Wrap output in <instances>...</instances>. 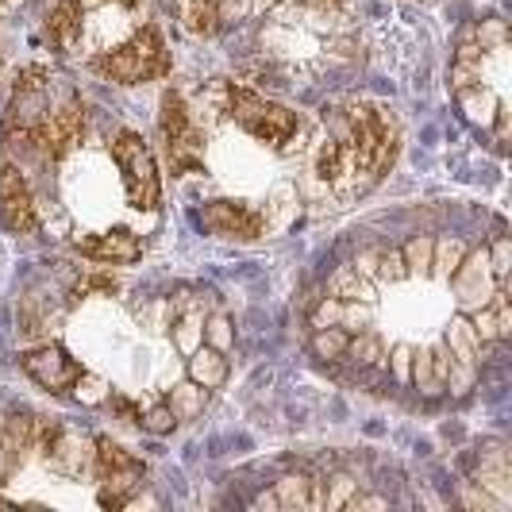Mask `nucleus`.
Masks as SVG:
<instances>
[{"mask_svg":"<svg viewBox=\"0 0 512 512\" xmlns=\"http://www.w3.org/2000/svg\"><path fill=\"white\" fill-rule=\"evenodd\" d=\"M74 251L89 262H101V266H131L143 258V239L128 228L116 231H101V235H77Z\"/></svg>","mask_w":512,"mask_h":512,"instance_id":"4468645a","label":"nucleus"},{"mask_svg":"<svg viewBox=\"0 0 512 512\" xmlns=\"http://www.w3.org/2000/svg\"><path fill=\"white\" fill-rule=\"evenodd\" d=\"M409 362H412L409 347H397L393 351V374H397V382H409Z\"/></svg>","mask_w":512,"mask_h":512,"instance_id":"c85d7f7f","label":"nucleus"},{"mask_svg":"<svg viewBox=\"0 0 512 512\" xmlns=\"http://www.w3.org/2000/svg\"><path fill=\"white\" fill-rule=\"evenodd\" d=\"M231 374V362L224 351H216V347H208V343H201V347H193L189 351V382L201 385V389H220V385L228 382Z\"/></svg>","mask_w":512,"mask_h":512,"instance_id":"f3484780","label":"nucleus"},{"mask_svg":"<svg viewBox=\"0 0 512 512\" xmlns=\"http://www.w3.org/2000/svg\"><path fill=\"white\" fill-rule=\"evenodd\" d=\"M466 251H470V247H466L462 239H436V255H432V274L447 282V278H451V274L459 270V262L466 258Z\"/></svg>","mask_w":512,"mask_h":512,"instance_id":"b1692460","label":"nucleus"},{"mask_svg":"<svg viewBox=\"0 0 512 512\" xmlns=\"http://www.w3.org/2000/svg\"><path fill=\"white\" fill-rule=\"evenodd\" d=\"M0 505H12V501H8V497H0Z\"/></svg>","mask_w":512,"mask_h":512,"instance_id":"2f4dec72","label":"nucleus"},{"mask_svg":"<svg viewBox=\"0 0 512 512\" xmlns=\"http://www.w3.org/2000/svg\"><path fill=\"white\" fill-rule=\"evenodd\" d=\"M116 289H120V282H116L112 274H104V270H85V274H81V278L70 285V293H66V305H81V301H89V297H97V293L112 297Z\"/></svg>","mask_w":512,"mask_h":512,"instance_id":"412c9836","label":"nucleus"},{"mask_svg":"<svg viewBox=\"0 0 512 512\" xmlns=\"http://www.w3.org/2000/svg\"><path fill=\"white\" fill-rule=\"evenodd\" d=\"M158 135H162L166 166L174 178L205 174V135L193 124V112L178 89H166L158 101Z\"/></svg>","mask_w":512,"mask_h":512,"instance_id":"20e7f679","label":"nucleus"},{"mask_svg":"<svg viewBox=\"0 0 512 512\" xmlns=\"http://www.w3.org/2000/svg\"><path fill=\"white\" fill-rule=\"evenodd\" d=\"M0 70H4V58H0Z\"/></svg>","mask_w":512,"mask_h":512,"instance_id":"473e14b6","label":"nucleus"},{"mask_svg":"<svg viewBox=\"0 0 512 512\" xmlns=\"http://www.w3.org/2000/svg\"><path fill=\"white\" fill-rule=\"evenodd\" d=\"M178 424L181 420L174 416V409L162 401V405H154L151 412H143V424H139V428H143V432H151V436H170Z\"/></svg>","mask_w":512,"mask_h":512,"instance_id":"cd10ccee","label":"nucleus"},{"mask_svg":"<svg viewBox=\"0 0 512 512\" xmlns=\"http://www.w3.org/2000/svg\"><path fill=\"white\" fill-rule=\"evenodd\" d=\"M447 285L455 289V297H459V308L462 312H474V308H482L493 297V270H489V251L486 247H470L466 258L459 262V270L447 278Z\"/></svg>","mask_w":512,"mask_h":512,"instance_id":"ddd939ff","label":"nucleus"},{"mask_svg":"<svg viewBox=\"0 0 512 512\" xmlns=\"http://www.w3.org/2000/svg\"><path fill=\"white\" fill-rule=\"evenodd\" d=\"M181 20L193 35H216L224 27V4L220 0H185Z\"/></svg>","mask_w":512,"mask_h":512,"instance_id":"aec40b11","label":"nucleus"},{"mask_svg":"<svg viewBox=\"0 0 512 512\" xmlns=\"http://www.w3.org/2000/svg\"><path fill=\"white\" fill-rule=\"evenodd\" d=\"M405 255V266L416 278H432V255H436V239L432 235H412L409 243L401 247Z\"/></svg>","mask_w":512,"mask_h":512,"instance_id":"4be33fe9","label":"nucleus"},{"mask_svg":"<svg viewBox=\"0 0 512 512\" xmlns=\"http://www.w3.org/2000/svg\"><path fill=\"white\" fill-rule=\"evenodd\" d=\"M197 224L216 235V239H235V243H255L266 231V212L247 201H208L197 216Z\"/></svg>","mask_w":512,"mask_h":512,"instance_id":"9d476101","label":"nucleus"},{"mask_svg":"<svg viewBox=\"0 0 512 512\" xmlns=\"http://www.w3.org/2000/svg\"><path fill=\"white\" fill-rule=\"evenodd\" d=\"M35 432H39V416L27 409H8L0 420V486L12 482V474L27 462L35 451Z\"/></svg>","mask_w":512,"mask_h":512,"instance_id":"f8f14e48","label":"nucleus"},{"mask_svg":"<svg viewBox=\"0 0 512 512\" xmlns=\"http://www.w3.org/2000/svg\"><path fill=\"white\" fill-rule=\"evenodd\" d=\"M205 401H208V389H201V385H193V382L166 393V405L174 409V416H178V420H193L197 412L205 409Z\"/></svg>","mask_w":512,"mask_h":512,"instance_id":"5701e85b","label":"nucleus"},{"mask_svg":"<svg viewBox=\"0 0 512 512\" xmlns=\"http://www.w3.org/2000/svg\"><path fill=\"white\" fill-rule=\"evenodd\" d=\"M20 366L31 382L47 393H70L74 385L85 382V366L62 347V343H39L20 351Z\"/></svg>","mask_w":512,"mask_h":512,"instance_id":"1a4fd4ad","label":"nucleus"},{"mask_svg":"<svg viewBox=\"0 0 512 512\" xmlns=\"http://www.w3.org/2000/svg\"><path fill=\"white\" fill-rule=\"evenodd\" d=\"M89 70L104 81L116 85H143V81H162L174 74V58L162 43V31L154 24L139 27L128 43H120L116 51H104L89 62Z\"/></svg>","mask_w":512,"mask_h":512,"instance_id":"7ed1b4c3","label":"nucleus"},{"mask_svg":"<svg viewBox=\"0 0 512 512\" xmlns=\"http://www.w3.org/2000/svg\"><path fill=\"white\" fill-rule=\"evenodd\" d=\"M85 135V101L77 89H66V97L51 104L43 131H39V158L43 162H62L66 154L74 151Z\"/></svg>","mask_w":512,"mask_h":512,"instance_id":"6e6552de","label":"nucleus"},{"mask_svg":"<svg viewBox=\"0 0 512 512\" xmlns=\"http://www.w3.org/2000/svg\"><path fill=\"white\" fill-rule=\"evenodd\" d=\"M35 447H39V455L51 462L54 470H62V474H77V470L85 466V455H81V447L74 443L70 428H66L62 420H43V416H39Z\"/></svg>","mask_w":512,"mask_h":512,"instance_id":"2eb2a0df","label":"nucleus"},{"mask_svg":"<svg viewBox=\"0 0 512 512\" xmlns=\"http://www.w3.org/2000/svg\"><path fill=\"white\" fill-rule=\"evenodd\" d=\"M0 4H4V0H0Z\"/></svg>","mask_w":512,"mask_h":512,"instance_id":"72a5a7b5","label":"nucleus"},{"mask_svg":"<svg viewBox=\"0 0 512 512\" xmlns=\"http://www.w3.org/2000/svg\"><path fill=\"white\" fill-rule=\"evenodd\" d=\"M258 505H278V509H312V505H320V497H316V482L312 478H282L274 493H262L258 497Z\"/></svg>","mask_w":512,"mask_h":512,"instance_id":"a211bd4d","label":"nucleus"},{"mask_svg":"<svg viewBox=\"0 0 512 512\" xmlns=\"http://www.w3.org/2000/svg\"><path fill=\"white\" fill-rule=\"evenodd\" d=\"M201 339H205L208 347H216V351H224L228 355L231 351V343H235V332H231V320L228 316H208L205 320V328H201Z\"/></svg>","mask_w":512,"mask_h":512,"instance_id":"bb28decb","label":"nucleus"},{"mask_svg":"<svg viewBox=\"0 0 512 512\" xmlns=\"http://www.w3.org/2000/svg\"><path fill=\"white\" fill-rule=\"evenodd\" d=\"M112 4H120V8H139L143 0H112Z\"/></svg>","mask_w":512,"mask_h":512,"instance_id":"7c9ffc66","label":"nucleus"},{"mask_svg":"<svg viewBox=\"0 0 512 512\" xmlns=\"http://www.w3.org/2000/svg\"><path fill=\"white\" fill-rule=\"evenodd\" d=\"M108 154L124 174L128 205L135 212H154L158 201H162V178H158V162H154V151L147 147V139L135 135V131H116L112 143H108Z\"/></svg>","mask_w":512,"mask_h":512,"instance_id":"0eeeda50","label":"nucleus"},{"mask_svg":"<svg viewBox=\"0 0 512 512\" xmlns=\"http://www.w3.org/2000/svg\"><path fill=\"white\" fill-rule=\"evenodd\" d=\"M0 224L12 235H35L39 231V208L31 197V185L12 162H0Z\"/></svg>","mask_w":512,"mask_h":512,"instance_id":"9b49d317","label":"nucleus"},{"mask_svg":"<svg viewBox=\"0 0 512 512\" xmlns=\"http://www.w3.org/2000/svg\"><path fill=\"white\" fill-rule=\"evenodd\" d=\"M328 297L343 301V305H374V289L366 285V278H362L355 266H343L332 282H328Z\"/></svg>","mask_w":512,"mask_h":512,"instance_id":"6ab92c4d","label":"nucleus"},{"mask_svg":"<svg viewBox=\"0 0 512 512\" xmlns=\"http://www.w3.org/2000/svg\"><path fill=\"white\" fill-rule=\"evenodd\" d=\"M93 474L101 482L97 505L101 509H128L131 501L143 493V478H147V462L135 451L120 447L116 439L97 436L93 439Z\"/></svg>","mask_w":512,"mask_h":512,"instance_id":"423d86ee","label":"nucleus"},{"mask_svg":"<svg viewBox=\"0 0 512 512\" xmlns=\"http://www.w3.org/2000/svg\"><path fill=\"white\" fill-rule=\"evenodd\" d=\"M85 27V4L81 0H54V8L47 12V35H51L54 51H70L81 39Z\"/></svg>","mask_w":512,"mask_h":512,"instance_id":"dca6fc26","label":"nucleus"},{"mask_svg":"<svg viewBox=\"0 0 512 512\" xmlns=\"http://www.w3.org/2000/svg\"><path fill=\"white\" fill-rule=\"evenodd\" d=\"M374 262H378L374 270H378V278H382V282L397 285V282H405V278H409L405 255H401V251H393V247H389V251H374Z\"/></svg>","mask_w":512,"mask_h":512,"instance_id":"a878e982","label":"nucleus"},{"mask_svg":"<svg viewBox=\"0 0 512 512\" xmlns=\"http://www.w3.org/2000/svg\"><path fill=\"white\" fill-rule=\"evenodd\" d=\"M489 251V270H493V282L509 285V266H512V243L509 235H497L493 243L486 247Z\"/></svg>","mask_w":512,"mask_h":512,"instance_id":"393cba45","label":"nucleus"},{"mask_svg":"<svg viewBox=\"0 0 512 512\" xmlns=\"http://www.w3.org/2000/svg\"><path fill=\"white\" fill-rule=\"evenodd\" d=\"M51 112V70L27 66L12 85V101L0 116V143L8 151L35 154L39 158V131Z\"/></svg>","mask_w":512,"mask_h":512,"instance_id":"f03ea898","label":"nucleus"},{"mask_svg":"<svg viewBox=\"0 0 512 512\" xmlns=\"http://www.w3.org/2000/svg\"><path fill=\"white\" fill-rule=\"evenodd\" d=\"M228 116L251 139L270 143L274 151H285L297 139V131H301V116L297 112H289L285 104L266 101L262 93L247 89V85H235V81L228 85Z\"/></svg>","mask_w":512,"mask_h":512,"instance_id":"39448f33","label":"nucleus"},{"mask_svg":"<svg viewBox=\"0 0 512 512\" xmlns=\"http://www.w3.org/2000/svg\"><path fill=\"white\" fill-rule=\"evenodd\" d=\"M324 120L332 124V139L347 154V178H355L359 189H374L401 154L397 116L378 104H351L324 112Z\"/></svg>","mask_w":512,"mask_h":512,"instance_id":"f257e3e1","label":"nucleus"},{"mask_svg":"<svg viewBox=\"0 0 512 512\" xmlns=\"http://www.w3.org/2000/svg\"><path fill=\"white\" fill-rule=\"evenodd\" d=\"M289 4H305V8H316V12H335V8H343V0H289Z\"/></svg>","mask_w":512,"mask_h":512,"instance_id":"c756f323","label":"nucleus"}]
</instances>
